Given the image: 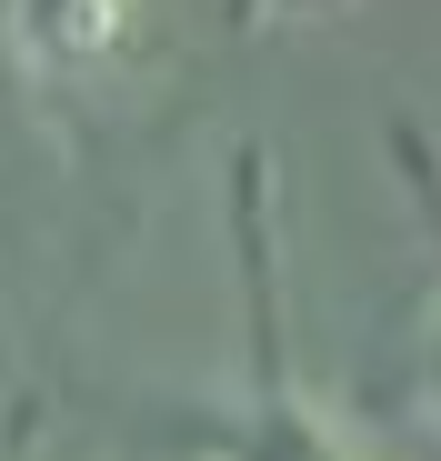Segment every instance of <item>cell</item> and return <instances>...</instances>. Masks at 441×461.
Masks as SVG:
<instances>
[{"label":"cell","mask_w":441,"mask_h":461,"mask_svg":"<svg viewBox=\"0 0 441 461\" xmlns=\"http://www.w3.org/2000/svg\"><path fill=\"white\" fill-rule=\"evenodd\" d=\"M220 461H372V451H351V441L271 371V351H261V411H251V431L220 451Z\"/></svg>","instance_id":"cell-2"},{"label":"cell","mask_w":441,"mask_h":461,"mask_svg":"<svg viewBox=\"0 0 441 461\" xmlns=\"http://www.w3.org/2000/svg\"><path fill=\"white\" fill-rule=\"evenodd\" d=\"M431 402H441V321H431Z\"/></svg>","instance_id":"cell-3"},{"label":"cell","mask_w":441,"mask_h":461,"mask_svg":"<svg viewBox=\"0 0 441 461\" xmlns=\"http://www.w3.org/2000/svg\"><path fill=\"white\" fill-rule=\"evenodd\" d=\"M140 31V0H21L11 11V41L21 60L40 70V81H91V70H111Z\"/></svg>","instance_id":"cell-1"}]
</instances>
